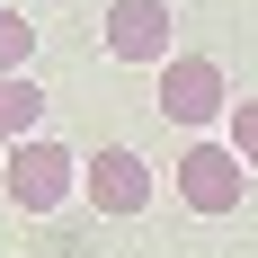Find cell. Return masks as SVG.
Here are the masks:
<instances>
[{
  "mask_svg": "<svg viewBox=\"0 0 258 258\" xmlns=\"http://www.w3.org/2000/svg\"><path fill=\"white\" fill-rule=\"evenodd\" d=\"M0 196L18 214H53L80 196V152L72 143H53V134H27V143H9V160H0Z\"/></svg>",
  "mask_w": 258,
  "mask_h": 258,
  "instance_id": "obj_1",
  "label": "cell"
},
{
  "mask_svg": "<svg viewBox=\"0 0 258 258\" xmlns=\"http://www.w3.org/2000/svg\"><path fill=\"white\" fill-rule=\"evenodd\" d=\"M107 53L116 62H169V0H116L107 9Z\"/></svg>",
  "mask_w": 258,
  "mask_h": 258,
  "instance_id": "obj_5",
  "label": "cell"
},
{
  "mask_svg": "<svg viewBox=\"0 0 258 258\" xmlns=\"http://www.w3.org/2000/svg\"><path fill=\"white\" fill-rule=\"evenodd\" d=\"M232 152H240V169L258 178V98H232Z\"/></svg>",
  "mask_w": 258,
  "mask_h": 258,
  "instance_id": "obj_8",
  "label": "cell"
},
{
  "mask_svg": "<svg viewBox=\"0 0 258 258\" xmlns=\"http://www.w3.org/2000/svg\"><path fill=\"white\" fill-rule=\"evenodd\" d=\"M27 53H36V27L0 0V72H27Z\"/></svg>",
  "mask_w": 258,
  "mask_h": 258,
  "instance_id": "obj_7",
  "label": "cell"
},
{
  "mask_svg": "<svg viewBox=\"0 0 258 258\" xmlns=\"http://www.w3.org/2000/svg\"><path fill=\"white\" fill-rule=\"evenodd\" d=\"M36 125H45V89L27 72H0V143H27Z\"/></svg>",
  "mask_w": 258,
  "mask_h": 258,
  "instance_id": "obj_6",
  "label": "cell"
},
{
  "mask_svg": "<svg viewBox=\"0 0 258 258\" xmlns=\"http://www.w3.org/2000/svg\"><path fill=\"white\" fill-rule=\"evenodd\" d=\"M160 116L187 125V134H205L214 116H232L223 62H214V53H169V62H160Z\"/></svg>",
  "mask_w": 258,
  "mask_h": 258,
  "instance_id": "obj_2",
  "label": "cell"
},
{
  "mask_svg": "<svg viewBox=\"0 0 258 258\" xmlns=\"http://www.w3.org/2000/svg\"><path fill=\"white\" fill-rule=\"evenodd\" d=\"M178 196H187V214H240V196H249L240 152L232 143H187L178 152Z\"/></svg>",
  "mask_w": 258,
  "mask_h": 258,
  "instance_id": "obj_3",
  "label": "cell"
},
{
  "mask_svg": "<svg viewBox=\"0 0 258 258\" xmlns=\"http://www.w3.org/2000/svg\"><path fill=\"white\" fill-rule=\"evenodd\" d=\"M80 196H89L98 214H143L152 205V160L125 152V143H107L98 160H80Z\"/></svg>",
  "mask_w": 258,
  "mask_h": 258,
  "instance_id": "obj_4",
  "label": "cell"
}]
</instances>
